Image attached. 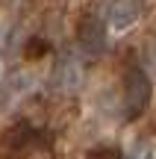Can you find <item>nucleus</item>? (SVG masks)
I'll return each mask as SVG.
<instances>
[{
	"mask_svg": "<svg viewBox=\"0 0 156 159\" xmlns=\"http://www.w3.org/2000/svg\"><path fill=\"white\" fill-rule=\"evenodd\" d=\"M44 50H47V41H44V39H33V41L27 44V56H41Z\"/></svg>",
	"mask_w": 156,
	"mask_h": 159,
	"instance_id": "423d86ee",
	"label": "nucleus"
},
{
	"mask_svg": "<svg viewBox=\"0 0 156 159\" xmlns=\"http://www.w3.org/2000/svg\"><path fill=\"white\" fill-rule=\"evenodd\" d=\"M150 97H153V85L147 71L141 65H130L124 74V115H127V121L141 118L150 106Z\"/></svg>",
	"mask_w": 156,
	"mask_h": 159,
	"instance_id": "f257e3e1",
	"label": "nucleus"
},
{
	"mask_svg": "<svg viewBox=\"0 0 156 159\" xmlns=\"http://www.w3.org/2000/svg\"><path fill=\"white\" fill-rule=\"evenodd\" d=\"M80 41L88 53H103L106 47V33H103V24L97 18H86L80 24Z\"/></svg>",
	"mask_w": 156,
	"mask_h": 159,
	"instance_id": "7ed1b4c3",
	"label": "nucleus"
},
{
	"mask_svg": "<svg viewBox=\"0 0 156 159\" xmlns=\"http://www.w3.org/2000/svg\"><path fill=\"white\" fill-rule=\"evenodd\" d=\"M86 159H121V150L118 148H94V150H88Z\"/></svg>",
	"mask_w": 156,
	"mask_h": 159,
	"instance_id": "39448f33",
	"label": "nucleus"
},
{
	"mask_svg": "<svg viewBox=\"0 0 156 159\" xmlns=\"http://www.w3.org/2000/svg\"><path fill=\"white\" fill-rule=\"evenodd\" d=\"M35 142V130L27 124H18L9 130V144H15V148H24V144H33Z\"/></svg>",
	"mask_w": 156,
	"mask_h": 159,
	"instance_id": "20e7f679",
	"label": "nucleus"
},
{
	"mask_svg": "<svg viewBox=\"0 0 156 159\" xmlns=\"http://www.w3.org/2000/svg\"><path fill=\"white\" fill-rule=\"evenodd\" d=\"M145 6H147V0H112L106 6V21H109L112 30L124 33L145 15Z\"/></svg>",
	"mask_w": 156,
	"mask_h": 159,
	"instance_id": "f03ea898",
	"label": "nucleus"
},
{
	"mask_svg": "<svg viewBox=\"0 0 156 159\" xmlns=\"http://www.w3.org/2000/svg\"><path fill=\"white\" fill-rule=\"evenodd\" d=\"M130 159H153V150L147 148V144H141V148H136V153L130 156Z\"/></svg>",
	"mask_w": 156,
	"mask_h": 159,
	"instance_id": "0eeeda50",
	"label": "nucleus"
}]
</instances>
